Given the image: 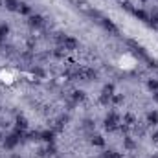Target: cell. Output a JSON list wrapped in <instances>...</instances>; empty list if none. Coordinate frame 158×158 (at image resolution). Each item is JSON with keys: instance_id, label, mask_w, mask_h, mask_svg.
<instances>
[{"instance_id": "obj_1", "label": "cell", "mask_w": 158, "mask_h": 158, "mask_svg": "<svg viewBox=\"0 0 158 158\" xmlns=\"http://www.w3.org/2000/svg\"><path fill=\"white\" fill-rule=\"evenodd\" d=\"M127 44L132 48L134 55H138L140 59H143V61H145L149 66H153V68H158V61H156V59H153V57H151V55H149V53H147V52H145L142 46H140V44H136L134 40H127Z\"/></svg>"}, {"instance_id": "obj_2", "label": "cell", "mask_w": 158, "mask_h": 158, "mask_svg": "<svg viewBox=\"0 0 158 158\" xmlns=\"http://www.w3.org/2000/svg\"><path fill=\"white\" fill-rule=\"evenodd\" d=\"M20 136H22V131H20V129H15L13 134L6 136V140H4V147H6V149H13V147L20 142Z\"/></svg>"}, {"instance_id": "obj_3", "label": "cell", "mask_w": 158, "mask_h": 158, "mask_svg": "<svg viewBox=\"0 0 158 158\" xmlns=\"http://www.w3.org/2000/svg\"><path fill=\"white\" fill-rule=\"evenodd\" d=\"M118 123H119V116L116 112H110V114L105 118V129H107V131H116V129H118Z\"/></svg>"}, {"instance_id": "obj_4", "label": "cell", "mask_w": 158, "mask_h": 158, "mask_svg": "<svg viewBox=\"0 0 158 158\" xmlns=\"http://www.w3.org/2000/svg\"><path fill=\"white\" fill-rule=\"evenodd\" d=\"M114 96V85H105L103 86V92H101V98H99V101L103 103V105H107L109 101H110V98Z\"/></svg>"}, {"instance_id": "obj_5", "label": "cell", "mask_w": 158, "mask_h": 158, "mask_svg": "<svg viewBox=\"0 0 158 158\" xmlns=\"http://www.w3.org/2000/svg\"><path fill=\"white\" fill-rule=\"evenodd\" d=\"M99 24L107 30V31H110V33H118L119 30H118V26L114 24V22H110L109 19H99Z\"/></svg>"}, {"instance_id": "obj_6", "label": "cell", "mask_w": 158, "mask_h": 158, "mask_svg": "<svg viewBox=\"0 0 158 158\" xmlns=\"http://www.w3.org/2000/svg\"><path fill=\"white\" fill-rule=\"evenodd\" d=\"M79 46L77 39H74V37H64V40H63V50L66 52V50H76Z\"/></svg>"}, {"instance_id": "obj_7", "label": "cell", "mask_w": 158, "mask_h": 158, "mask_svg": "<svg viewBox=\"0 0 158 158\" xmlns=\"http://www.w3.org/2000/svg\"><path fill=\"white\" fill-rule=\"evenodd\" d=\"M28 24H30L31 28H42V26H44V19H42L40 15H31L30 20H28Z\"/></svg>"}, {"instance_id": "obj_8", "label": "cell", "mask_w": 158, "mask_h": 158, "mask_svg": "<svg viewBox=\"0 0 158 158\" xmlns=\"http://www.w3.org/2000/svg\"><path fill=\"white\" fill-rule=\"evenodd\" d=\"M131 13H132L134 17H138L140 20H143V22H149V15H147V13H145L143 9H132Z\"/></svg>"}, {"instance_id": "obj_9", "label": "cell", "mask_w": 158, "mask_h": 158, "mask_svg": "<svg viewBox=\"0 0 158 158\" xmlns=\"http://www.w3.org/2000/svg\"><path fill=\"white\" fill-rule=\"evenodd\" d=\"M53 138H55V132H53V131H44V132H40V140H44V142H48V143H53Z\"/></svg>"}, {"instance_id": "obj_10", "label": "cell", "mask_w": 158, "mask_h": 158, "mask_svg": "<svg viewBox=\"0 0 158 158\" xmlns=\"http://www.w3.org/2000/svg\"><path fill=\"white\" fill-rule=\"evenodd\" d=\"M4 4H6V7L9 11H19V6H20L17 0H4Z\"/></svg>"}, {"instance_id": "obj_11", "label": "cell", "mask_w": 158, "mask_h": 158, "mask_svg": "<svg viewBox=\"0 0 158 158\" xmlns=\"http://www.w3.org/2000/svg\"><path fill=\"white\" fill-rule=\"evenodd\" d=\"M90 143H92V145H96V147H103V145H105V140H103L99 134H96V136H92Z\"/></svg>"}, {"instance_id": "obj_12", "label": "cell", "mask_w": 158, "mask_h": 158, "mask_svg": "<svg viewBox=\"0 0 158 158\" xmlns=\"http://www.w3.org/2000/svg\"><path fill=\"white\" fill-rule=\"evenodd\" d=\"M149 26H153V28H158V9L153 11V15L149 17V22H147Z\"/></svg>"}, {"instance_id": "obj_13", "label": "cell", "mask_w": 158, "mask_h": 158, "mask_svg": "<svg viewBox=\"0 0 158 158\" xmlns=\"http://www.w3.org/2000/svg\"><path fill=\"white\" fill-rule=\"evenodd\" d=\"M28 127V121L24 116H17V129H20V131H24Z\"/></svg>"}, {"instance_id": "obj_14", "label": "cell", "mask_w": 158, "mask_h": 158, "mask_svg": "<svg viewBox=\"0 0 158 158\" xmlns=\"http://www.w3.org/2000/svg\"><path fill=\"white\" fill-rule=\"evenodd\" d=\"M19 13H20V15H30V13H31V7H30L28 4H20V6H19Z\"/></svg>"}, {"instance_id": "obj_15", "label": "cell", "mask_w": 158, "mask_h": 158, "mask_svg": "<svg viewBox=\"0 0 158 158\" xmlns=\"http://www.w3.org/2000/svg\"><path fill=\"white\" fill-rule=\"evenodd\" d=\"M147 121H149L151 125H156L158 123V112H149V114H147Z\"/></svg>"}, {"instance_id": "obj_16", "label": "cell", "mask_w": 158, "mask_h": 158, "mask_svg": "<svg viewBox=\"0 0 158 158\" xmlns=\"http://www.w3.org/2000/svg\"><path fill=\"white\" fill-rule=\"evenodd\" d=\"M7 33H9V28H7L6 24H2V26H0V40L6 39V35H7Z\"/></svg>"}, {"instance_id": "obj_17", "label": "cell", "mask_w": 158, "mask_h": 158, "mask_svg": "<svg viewBox=\"0 0 158 158\" xmlns=\"http://www.w3.org/2000/svg\"><path fill=\"white\" fill-rule=\"evenodd\" d=\"M147 86H149L151 90H155V92H156V90H158V81H156V79H149V81H147Z\"/></svg>"}, {"instance_id": "obj_18", "label": "cell", "mask_w": 158, "mask_h": 158, "mask_svg": "<svg viewBox=\"0 0 158 158\" xmlns=\"http://www.w3.org/2000/svg\"><path fill=\"white\" fill-rule=\"evenodd\" d=\"M83 99H85V92L76 90V92H74V101H83Z\"/></svg>"}, {"instance_id": "obj_19", "label": "cell", "mask_w": 158, "mask_h": 158, "mask_svg": "<svg viewBox=\"0 0 158 158\" xmlns=\"http://www.w3.org/2000/svg\"><path fill=\"white\" fill-rule=\"evenodd\" d=\"M101 158H121L118 153H114V151H107V153H103V156Z\"/></svg>"}, {"instance_id": "obj_20", "label": "cell", "mask_w": 158, "mask_h": 158, "mask_svg": "<svg viewBox=\"0 0 158 158\" xmlns=\"http://www.w3.org/2000/svg\"><path fill=\"white\" fill-rule=\"evenodd\" d=\"M125 147H127V149H134V142H132L131 138H125Z\"/></svg>"}, {"instance_id": "obj_21", "label": "cell", "mask_w": 158, "mask_h": 158, "mask_svg": "<svg viewBox=\"0 0 158 158\" xmlns=\"http://www.w3.org/2000/svg\"><path fill=\"white\" fill-rule=\"evenodd\" d=\"M44 155H55V147H53V143L48 145V149L44 151Z\"/></svg>"}, {"instance_id": "obj_22", "label": "cell", "mask_w": 158, "mask_h": 158, "mask_svg": "<svg viewBox=\"0 0 158 158\" xmlns=\"http://www.w3.org/2000/svg\"><path fill=\"white\" fill-rule=\"evenodd\" d=\"M132 121H134L132 114H127V116H125V123H127V125H132Z\"/></svg>"}, {"instance_id": "obj_23", "label": "cell", "mask_w": 158, "mask_h": 158, "mask_svg": "<svg viewBox=\"0 0 158 158\" xmlns=\"http://www.w3.org/2000/svg\"><path fill=\"white\" fill-rule=\"evenodd\" d=\"M33 74H37V76H40V77H42V76H44V72H42V70H40V68H35V70H33Z\"/></svg>"}, {"instance_id": "obj_24", "label": "cell", "mask_w": 158, "mask_h": 158, "mask_svg": "<svg viewBox=\"0 0 158 158\" xmlns=\"http://www.w3.org/2000/svg\"><path fill=\"white\" fill-rule=\"evenodd\" d=\"M114 101H116V103H121V101H123V98H121V96H116V98H114Z\"/></svg>"}, {"instance_id": "obj_25", "label": "cell", "mask_w": 158, "mask_h": 158, "mask_svg": "<svg viewBox=\"0 0 158 158\" xmlns=\"http://www.w3.org/2000/svg\"><path fill=\"white\" fill-rule=\"evenodd\" d=\"M153 140H155V142H158V131L155 132V134H153Z\"/></svg>"}, {"instance_id": "obj_26", "label": "cell", "mask_w": 158, "mask_h": 158, "mask_svg": "<svg viewBox=\"0 0 158 158\" xmlns=\"http://www.w3.org/2000/svg\"><path fill=\"white\" fill-rule=\"evenodd\" d=\"M155 99H156V101H158V90H156V92H155Z\"/></svg>"}, {"instance_id": "obj_27", "label": "cell", "mask_w": 158, "mask_h": 158, "mask_svg": "<svg viewBox=\"0 0 158 158\" xmlns=\"http://www.w3.org/2000/svg\"><path fill=\"white\" fill-rule=\"evenodd\" d=\"M153 158H158V155H156V156H153Z\"/></svg>"}, {"instance_id": "obj_28", "label": "cell", "mask_w": 158, "mask_h": 158, "mask_svg": "<svg viewBox=\"0 0 158 158\" xmlns=\"http://www.w3.org/2000/svg\"><path fill=\"white\" fill-rule=\"evenodd\" d=\"M142 2H147V0H142Z\"/></svg>"}, {"instance_id": "obj_29", "label": "cell", "mask_w": 158, "mask_h": 158, "mask_svg": "<svg viewBox=\"0 0 158 158\" xmlns=\"http://www.w3.org/2000/svg\"><path fill=\"white\" fill-rule=\"evenodd\" d=\"M15 158H20V156H15Z\"/></svg>"}, {"instance_id": "obj_30", "label": "cell", "mask_w": 158, "mask_h": 158, "mask_svg": "<svg viewBox=\"0 0 158 158\" xmlns=\"http://www.w3.org/2000/svg\"><path fill=\"white\" fill-rule=\"evenodd\" d=\"M0 138H2V134H0Z\"/></svg>"}, {"instance_id": "obj_31", "label": "cell", "mask_w": 158, "mask_h": 158, "mask_svg": "<svg viewBox=\"0 0 158 158\" xmlns=\"http://www.w3.org/2000/svg\"><path fill=\"white\" fill-rule=\"evenodd\" d=\"M119 2H121V0H119Z\"/></svg>"}]
</instances>
